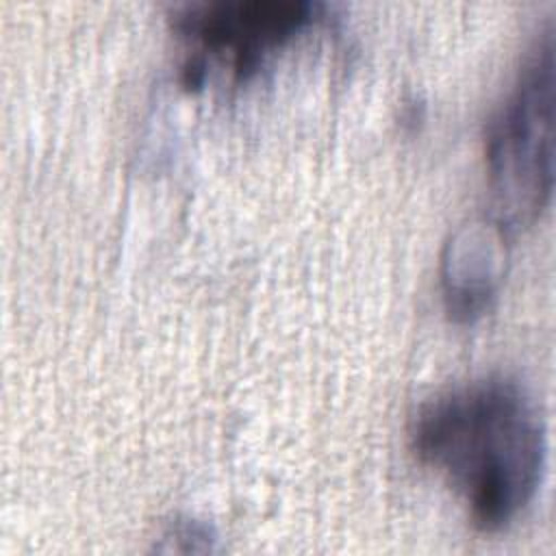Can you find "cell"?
Returning <instances> with one entry per match:
<instances>
[{
	"instance_id": "6da1fadb",
	"label": "cell",
	"mask_w": 556,
	"mask_h": 556,
	"mask_svg": "<svg viewBox=\"0 0 556 556\" xmlns=\"http://www.w3.org/2000/svg\"><path fill=\"white\" fill-rule=\"evenodd\" d=\"M410 443L484 532L502 530L523 513L545 467L541 413L506 376L460 382L424 402L410 424Z\"/></svg>"
},
{
	"instance_id": "7a4b0ae2",
	"label": "cell",
	"mask_w": 556,
	"mask_h": 556,
	"mask_svg": "<svg viewBox=\"0 0 556 556\" xmlns=\"http://www.w3.org/2000/svg\"><path fill=\"white\" fill-rule=\"evenodd\" d=\"M493 219L508 228L534 222L554 187V35L543 30L486 128Z\"/></svg>"
},
{
	"instance_id": "3957f363",
	"label": "cell",
	"mask_w": 556,
	"mask_h": 556,
	"mask_svg": "<svg viewBox=\"0 0 556 556\" xmlns=\"http://www.w3.org/2000/svg\"><path fill=\"white\" fill-rule=\"evenodd\" d=\"M315 4L306 0H219L182 7L174 28L193 39L200 52L228 59L235 76L245 78L263 56L302 30Z\"/></svg>"
},
{
	"instance_id": "277c9868",
	"label": "cell",
	"mask_w": 556,
	"mask_h": 556,
	"mask_svg": "<svg viewBox=\"0 0 556 556\" xmlns=\"http://www.w3.org/2000/svg\"><path fill=\"white\" fill-rule=\"evenodd\" d=\"M506 228L495 219L463 226L443 256V300L450 317L471 321L491 302L504 274Z\"/></svg>"
}]
</instances>
